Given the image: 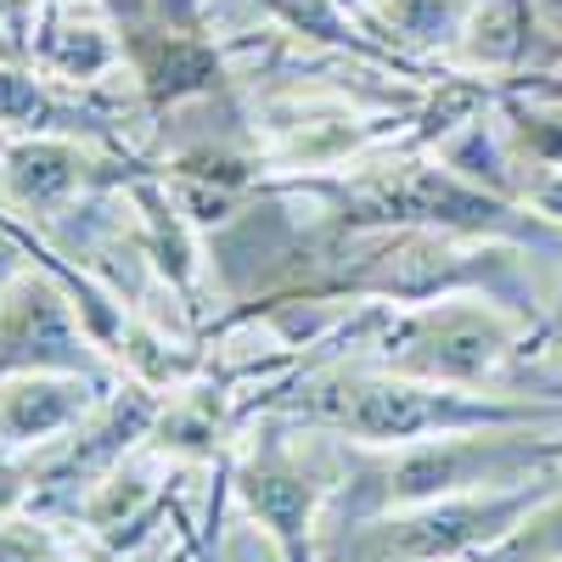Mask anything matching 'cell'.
<instances>
[{"mask_svg":"<svg viewBox=\"0 0 562 562\" xmlns=\"http://www.w3.org/2000/svg\"><path fill=\"white\" fill-rule=\"evenodd\" d=\"M557 456H562V445L506 439L501 428H490V439L439 434L434 445L400 456L383 473H366L360 484H349L344 529L366 524L371 512H389V506H428V501H450L461 490H473V484H512V479L535 473V467H551Z\"/></svg>","mask_w":562,"mask_h":562,"instance_id":"1","label":"cell"},{"mask_svg":"<svg viewBox=\"0 0 562 562\" xmlns=\"http://www.w3.org/2000/svg\"><path fill=\"white\" fill-rule=\"evenodd\" d=\"M315 422L378 439V445H405V439H439V434H467V428H529L551 422V405H495V400H467V394H439L422 383H338L310 400Z\"/></svg>","mask_w":562,"mask_h":562,"instance_id":"2","label":"cell"},{"mask_svg":"<svg viewBox=\"0 0 562 562\" xmlns=\"http://www.w3.org/2000/svg\"><path fill=\"white\" fill-rule=\"evenodd\" d=\"M344 220H366V225H383V220H416V225H445V231H479V237H524L540 248H557V237L546 225L512 214L506 203L484 198L479 186H461L445 169H411L394 180H378L366 192L344 198Z\"/></svg>","mask_w":562,"mask_h":562,"instance_id":"3","label":"cell"},{"mask_svg":"<svg viewBox=\"0 0 562 562\" xmlns=\"http://www.w3.org/2000/svg\"><path fill=\"white\" fill-rule=\"evenodd\" d=\"M557 495V484H518V490H501L484 501H439L416 518H400L378 535V551H400V557H422V562H439V557H461V551H490L495 540H506L529 512Z\"/></svg>","mask_w":562,"mask_h":562,"instance_id":"4","label":"cell"},{"mask_svg":"<svg viewBox=\"0 0 562 562\" xmlns=\"http://www.w3.org/2000/svg\"><path fill=\"white\" fill-rule=\"evenodd\" d=\"M383 355L428 383H479L506 355V321L495 310H467V304L428 310L405 321L400 333H389Z\"/></svg>","mask_w":562,"mask_h":562,"instance_id":"5","label":"cell"},{"mask_svg":"<svg viewBox=\"0 0 562 562\" xmlns=\"http://www.w3.org/2000/svg\"><path fill=\"white\" fill-rule=\"evenodd\" d=\"M243 501L276 529L288 562H310V512H315V484L310 479H299L293 467H281V461H265L243 479Z\"/></svg>","mask_w":562,"mask_h":562,"instance_id":"6","label":"cell"},{"mask_svg":"<svg viewBox=\"0 0 562 562\" xmlns=\"http://www.w3.org/2000/svg\"><path fill=\"white\" fill-rule=\"evenodd\" d=\"M79 169H85V158L74 147H63V140H23V147L7 153V186L34 209L63 203L79 186Z\"/></svg>","mask_w":562,"mask_h":562,"instance_id":"7","label":"cell"},{"mask_svg":"<svg viewBox=\"0 0 562 562\" xmlns=\"http://www.w3.org/2000/svg\"><path fill=\"white\" fill-rule=\"evenodd\" d=\"M484 562H562V495H546L518 529L484 551Z\"/></svg>","mask_w":562,"mask_h":562,"instance_id":"8","label":"cell"},{"mask_svg":"<svg viewBox=\"0 0 562 562\" xmlns=\"http://www.w3.org/2000/svg\"><path fill=\"white\" fill-rule=\"evenodd\" d=\"M0 124H23V130H74L79 124V130H97V119L57 108L34 79L7 74V68H0Z\"/></svg>","mask_w":562,"mask_h":562,"instance_id":"9","label":"cell"},{"mask_svg":"<svg viewBox=\"0 0 562 562\" xmlns=\"http://www.w3.org/2000/svg\"><path fill=\"white\" fill-rule=\"evenodd\" d=\"M79 411V394L74 389H52V383H34V389H18L7 400V428L12 434H45V428H63V422Z\"/></svg>","mask_w":562,"mask_h":562,"instance_id":"10","label":"cell"},{"mask_svg":"<svg viewBox=\"0 0 562 562\" xmlns=\"http://www.w3.org/2000/svg\"><path fill=\"white\" fill-rule=\"evenodd\" d=\"M524 29V0H495V7L479 18V40H473V57L479 63H506L518 57V34Z\"/></svg>","mask_w":562,"mask_h":562,"instance_id":"11","label":"cell"},{"mask_svg":"<svg viewBox=\"0 0 562 562\" xmlns=\"http://www.w3.org/2000/svg\"><path fill=\"white\" fill-rule=\"evenodd\" d=\"M12 270H18V237H12L7 225H0V281H7Z\"/></svg>","mask_w":562,"mask_h":562,"instance_id":"12","label":"cell"},{"mask_svg":"<svg viewBox=\"0 0 562 562\" xmlns=\"http://www.w3.org/2000/svg\"><path fill=\"white\" fill-rule=\"evenodd\" d=\"M557 344H562V321H557Z\"/></svg>","mask_w":562,"mask_h":562,"instance_id":"13","label":"cell"}]
</instances>
